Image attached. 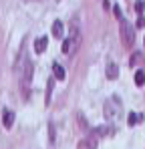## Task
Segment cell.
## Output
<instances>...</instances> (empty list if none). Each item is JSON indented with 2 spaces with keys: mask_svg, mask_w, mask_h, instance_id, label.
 Returning a JSON list of instances; mask_svg holds the SVG:
<instances>
[{
  "mask_svg": "<svg viewBox=\"0 0 145 149\" xmlns=\"http://www.w3.org/2000/svg\"><path fill=\"white\" fill-rule=\"evenodd\" d=\"M81 40H83L81 28H79V24L75 22V24L71 26V34H69V38H67V40H63V52L72 56V54L77 52V49L81 47Z\"/></svg>",
  "mask_w": 145,
  "mask_h": 149,
  "instance_id": "6da1fadb",
  "label": "cell"
},
{
  "mask_svg": "<svg viewBox=\"0 0 145 149\" xmlns=\"http://www.w3.org/2000/svg\"><path fill=\"white\" fill-rule=\"evenodd\" d=\"M103 113H105V117H107L109 123H115V121L119 119V115H121V101L117 99V97H111V99L105 103Z\"/></svg>",
  "mask_w": 145,
  "mask_h": 149,
  "instance_id": "7a4b0ae2",
  "label": "cell"
},
{
  "mask_svg": "<svg viewBox=\"0 0 145 149\" xmlns=\"http://www.w3.org/2000/svg\"><path fill=\"white\" fill-rule=\"evenodd\" d=\"M119 30H121V38H123V45H125L127 49H131V47H133V42H135V28L129 24L127 20H123V18H121Z\"/></svg>",
  "mask_w": 145,
  "mask_h": 149,
  "instance_id": "3957f363",
  "label": "cell"
},
{
  "mask_svg": "<svg viewBox=\"0 0 145 149\" xmlns=\"http://www.w3.org/2000/svg\"><path fill=\"white\" fill-rule=\"evenodd\" d=\"M32 73H34V65H32L30 61H26V63H24V69H22V83H24V91H26V87H28V83H30V79H32Z\"/></svg>",
  "mask_w": 145,
  "mask_h": 149,
  "instance_id": "277c9868",
  "label": "cell"
},
{
  "mask_svg": "<svg viewBox=\"0 0 145 149\" xmlns=\"http://www.w3.org/2000/svg\"><path fill=\"white\" fill-rule=\"evenodd\" d=\"M12 123H14V113H12L10 109H4V111H2V125H4L6 129H10Z\"/></svg>",
  "mask_w": 145,
  "mask_h": 149,
  "instance_id": "5b68a950",
  "label": "cell"
},
{
  "mask_svg": "<svg viewBox=\"0 0 145 149\" xmlns=\"http://www.w3.org/2000/svg\"><path fill=\"white\" fill-rule=\"evenodd\" d=\"M47 47H48V38L47 36H40V38L34 40V50H36V52H45Z\"/></svg>",
  "mask_w": 145,
  "mask_h": 149,
  "instance_id": "8992f818",
  "label": "cell"
},
{
  "mask_svg": "<svg viewBox=\"0 0 145 149\" xmlns=\"http://www.w3.org/2000/svg\"><path fill=\"white\" fill-rule=\"evenodd\" d=\"M117 77H119V67H117L115 63H109V65H107V79L113 81V79H117Z\"/></svg>",
  "mask_w": 145,
  "mask_h": 149,
  "instance_id": "52a82bcc",
  "label": "cell"
},
{
  "mask_svg": "<svg viewBox=\"0 0 145 149\" xmlns=\"http://www.w3.org/2000/svg\"><path fill=\"white\" fill-rule=\"evenodd\" d=\"M50 32H52L54 38H61V36H63V22H61V20H54V22H52V28H50Z\"/></svg>",
  "mask_w": 145,
  "mask_h": 149,
  "instance_id": "ba28073f",
  "label": "cell"
},
{
  "mask_svg": "<svg viewBox=\"0 0 145 149\" xmlns=\"http://www.w3.org/2000/svg\"><path fill=\"white\" fill-rule=\"evenodd\" d=\"M113 127H109V125H101V127H97L95 129V133L97 135H103V137H107V135H113Z\"/></svg>",
  "mask_w": 145,
  "mask_h": 149,
  "instance_id": "9c48e42d",
  "label": "cell"
},
{
  "mask_svg": "<svg viewBox=\"0 0 145 149\" xmlns=\"http://www.w3.org/2000/svg\"><path fill=\"white\" fill-rule=\"evenodd\" d=\"M52 73H54V77H56L59 81H63V79H65V69H63L59 63H52Z\"/></svg>",
  "mask_w": 145,
  "mask_h": 149,
  "instance_id": "30bf717a",
  "label": "cell"
},
{
  "mask_svg": "<svg viewBox=\"0 0 145 149\" xmlns=\"http://www.w3.org/2000/svg\"><path fill=\"white\" fill-rule=\"evenodd\" d=\"M54 79H56V77H54ZM54 79H52V77L48 79V85H47V99H45V103H47V105H50V97H52V85H54Z\"/></svg>",
  "mask_w": 145,
  "mask_h": 149,
  "instance_id": "8fae6325",
  "label": "cell"
},
{
  "mask_svg": "<svg viewBox=\"0 0 145 149\" xmlns=\"http://www.w3.org/2000/svg\"><path fill=\"white\" fill-rule=\"evenodd\" d=\"M141 119H143V117H141L139 113H129V121H127V123H129L131 127H133V125L141 123Z\"/></svg>",
  "mask_w": 145,
  "mask_h": 149,
  "instance_id": "7c38bea8",
  "label": "cell"
},
{
  "mask_svg": "<svg viewBox=\"0 0 145 149\" xmlns=\"http://www.w3.org/2000/svg\"><path fill=\"white\" fill-rule=\"evenodd\" d=\"M143 83H145V73L143 71H135V85L143 87Z\"/></svg>",
  "mask_w": 145,
  "mask_h": 149,
  "instance_id": "4fadbf2b",
  "label": "cell"
},
{
  "mask_svg": "<svg viewBox=\"0 0 145 149\" xmlns=\"http://www.w3.org/2000/svg\"><path fill=\"white\" fill-rule=\"evenodd\" d=\"M139 61H141V54H139V52H133V54H131V67H135Z\"/></svg>",
  "mask_w": 145,
  "mask_h": 149,
  "instance_id": "5bb4252c",
  "label": "cell"
},
{
  "mask_svg": "<svg viewBox=\"0 0 145 149\" xmlns=\"http://www.w3.org/2000/svg\"><path fill=\"white\" fill-rule=\"evenodd\" d=\"M143 8H145V2H143V0H137V2H135V12H139V14H141V12H143Z\"/></svg>",
  "mask_w": 145,
  "mask_h": 149,
  "instance_id": "9a60e30c",
  "label": "cell"
},
{
  "mask_svg": "<svg viewBox=\"0 0 145 149\" xmlns=\"http://www.w3.org/2000/svg\"><path fill=\"white\" fill-rule=\"evenodd\" d=\"M95 141H81V147H95Z\"/></svg>",
  "mask_w": 145,
  "mask_h": 149,
  "instance_id": "2e32d148",
  "label": "cell"
},
{
  "mask_svg": "<svg viewBox=\"0 0 145 149\" xmlns=\"http://www.w3.org/2000/svg\"><path fill=\"white\" fill-rule=\"evenodd\" d=\"M48 131H50V143H54V127H52V123H48Z\"/></svg>",
  "mask_w": 145,
  "mask_h": 149,
  "instance_id": "e0dca14e",
  "label": "cell"
},
{
  "mask_svg": "<svg viewBox=\"0 0 145 149\" xmlns=\"http://www.w3.org/2000/svg\"><path fill=\"white\" fill-rule=\"evenodd\" d=\"M113 8H115V16H117V18H121V8H119V4H117V6H113Z\"/></svg>",
  "mask_w": 145,
  "mask_h": 149,
  "instance_id": "ac0fdd59",
  "label": "cell"
},
{
  "mask_svg": "<svg viewBox=\"0 0 145 149\" xmlns=\"http://www.w3.org/2000/svg\"><path fill=\"white\" fill-rule=\"evenodd\" d=\"M137 26L143 28V26H145V18H139V20H137Z\"/></svg>",
  "mask_w": 145,
  "mask_h": 149,
  "instance_id": "d6986e66",
  "label": "cell"
}]
</instances>
